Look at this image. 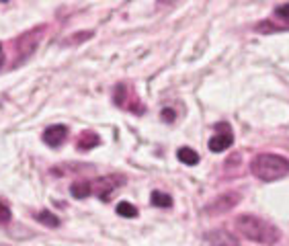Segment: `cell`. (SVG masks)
<instances>
[{
    "label": "cell",
    "instance_id": "cell-1",
    "mask_svg": "<svg viewBox=\"0 0 289 246\" xmlns=\"http://www.w3.org/2000/svg\"><path fill=\"white\" fill-rule=\"evenodd\" d=\"M236 228L242 234L244 238H248L252 242H259V244H275L279 242L281 238V232L277 230L275 226H271L269 222H265L263 218H256L250 216V213H242V216L236 218Z\"/></svg>",
    "mask_w": 289,
    "mask_h": 246
},
{
    "label": "cell",
    "instance_id": "cell-2",
    "mask_svg": "<svg viewBox=\"0 0 289 246\" xmlns=\"http://www.w3.org/2000/svg\"><path fill=\"white\" fill-rule=\"evenodd\" d=\"M250 173L261 180H279L285 175H289V160L279 154H259L252 158Z\"/></svg>",
    "mask_w": 289,
    "mask_h": 246
},
{
    "label": "cell",
    "instance_id": "cell-3",
    "mask_svg": "<svg viewBox=\"0 0 289 246\" xmlns=\"http://www.w3.org/2000/svg\"><path fill=\"white\" fill-rule=\"evenodd\" d=\"M240 201V195L238 193H228V195H220L216 201L211 203V205L205 209V211H209L211 216H216V213H222V211H228V209H232L236 203Z\"/></svg>",
    "mask_w": 289,
    "mask_h": 246
},
{
    "label": "cell",
    "instance_id": "cell-4",
    "mask_svg": "<svg viewBox=\"0 0 289 246\" xmlns=\"http://www.w3.org/2000/svg\"><path fill=\"white\" fill-rule=\"evenodd\" d=\"M68 135V127L66 125H51L44 132V142L51 148H58L60 144H64Z\"/></svg>",
    "mask_w": 289,
    "mask_h": 246
},
{
    "label": "cell",
    "instance_id": "cell-5",
    "mask_svg": "<svg viewBox=\"0 0 289 246\" xmlns=\"http://www.w3.org/2000/svg\"><path fill=\"white\" fill-rule=\"evenodd\" d=\"M207 240L213 244V246H240L238 238L232 236L230 232L226 230H213L207 234Z\"/></svg>",
    "mask_w": 289,
    "mask_h": 246
},
{
    "label": "cell",
    "instance_id": "cell-6",
    "mask_svg": "<svg viewBox=\"0 0 289 246\" xmlns=\"http://www.w3.org/2000/svg\"><path fill=\"white\" fill-rule=\"evenodd\" d=\"M232 144H234L232 132H223V134L213 135L209 140V150H211V152H223V150H228Z\"/></svg>",
    "mask_w": 289,
    "mask_h": 246
},
{
    "label": "cell",
    "instance_id": "cell-7",
    "mask_svg": "<svg viewBox=\"0 0 289 246\" xmlns=\"http://www.w3.org/2000/svg\"><path fill=\"white\" fill-rule=\"evenodd\" d=\"M99 144H101V137L94 132H82L76 140V146H78V150H82V152H87V150L99 146Z\"/></svg>",
    "mask_w": 289,
    "mask_h": 246
},
{
    "label": "cell",
    "instance_id": "cell-8",
    "mask_svg": "<svg viewBox=\"0 0 289 246\" xmlns=\"http://www.w3.org/2000/svg\"><path fill=\"white\" fill-rule=\"evenodd\" d=\"M70 193L76 199H87L92 193V185L89 183V180H76V183L70 185Z\"/></svg>",
    "mask_w": 289,
    "mask_h": 246
},
{
    "label": "cell",
    "instance_id": "cell-9",
    "mask_svg": "<svg viewBox=\"0 0 289 246\" xmlns=\"http://www.w3.org/2000/svg\"><path fill=\"white\" fill-rule=\"evenodd\" d=\"M90 185H92V191H94V193L99 195L103 201L109 199V193L113 191V185L109 183V179H96L94 183H90Z\"/></svg>",
    "mask_w": 289,
    "mask_h": 246
},
{
    "label": "cell",
    "instance_id": "cell-10",
    "mask_svg": "<svg viewBox=\"0 0 289 246\" xmlns=\"http://www.w3.org/2000/svg\"><path fill=\"white\" fill-rule=\"evenodd\" d=\"M177 158H178L183 164H189V166H195V164L199 162V154L195 152V150H191V148H178Z\"/></svg>",
    "mask_w": 289,
    "mask_h": 246
},
{
    "label": "cell",
    "instance_id": "cell-11",
    "mask_svg": "<svg viewBox=\"0 0 289 246\" xmlns=\"http://www.w3.org/2000/svg\"><path fill=\"white\" fill-rule=\"evenodd\" d=\"M35 220L41 222L44 226H49V228H58L60 226V220L53 216L51 211H39V213H35Z\"/></svg>",
    "mask_w": 289,
    "mask_h": 246
},
{
    "label": "cell",
    "instance_id": "cell-12",
    "mask_svg": "<svg viewBox=\"0 0 289 246\" xmlns=\"http://www.w3.org/2000/svg\"><path fill=\"white\" fill-rule=\"evenodd\" d=\"M150 201H152V205H156V207H170L173 205V197L166 195V193H158V191H154Z\"/></svg>",
    "mask_w": 289,
    "mask_h": 246
},
{
    "label": "cell",
    "instance_id": "cell-13",
    "mask_svg": "<svg viewBox=\"0 0 289 246\" xmlns=\"http://www.w3.org/2000/svg\"><path fill=\"white\" fill-rule=\"evenodd\" d=\"M117 213H119L121 218H135L137 209H135V205H132V203L121 201V203H117Z\"/></svg>",
    "mask_w": 289,
    "mask_h": 246
},
{
    "label": "cell",
    "instance_id": "cell-14",
    "mask_svg": "<svg viewBox=\"0 0 289 246\" xmlns=\"http://www.w3.org/2000/svg\"><path fill=\"white\" fill-rule=\"evenodd\" d=\"M275 15L279 17V19H287V21H289V2H287V4H279V6H277Z\"/></svg>",
    "mask_w": 289,
    "mask_h": 246
},
{
    "label": "cell",
    "instance_id": "cell-15",
    "mask_svg": "<svg viewBox=\"0 0 289 246\" xmlns=\"http://www.w3.org/2000/svg\"><path fill=\"white\" fill-rule=\"evenodd\" d=\"M10 220V209L4 205V203H0V222H8Z\"/></svg>",
    "mask_w": 289,
    "mask_h": 246
},
{
    "label": "cell",
    "instance_id": "cell-16",
    "mask_svg": "<svg viewBox=\"0 0 289 246\" xmlns=\"http://www.w3.org/2000/svg\"><path fill=\"white\" fill-rule=\"evenodd\" d=\"M175 117H177V113H175L173 109H164V111H162V119H164L166 123H173Z\"/></svg>",
    "mask_w": 289,
    "mask_h": 246
}]
</instances>
